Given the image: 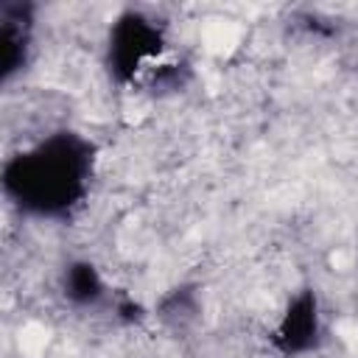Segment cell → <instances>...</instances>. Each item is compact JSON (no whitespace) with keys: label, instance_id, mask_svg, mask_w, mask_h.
Masks as SVG:
<instances>
[{"label":"cell","instance_id":"2","mask_svg":"<svg viewBox=\"0 0 358 358\" xmlns=\"http://www.w3.org/2000/svg\"><path fill=\"white\" fill-rule=\"evenodd\" d=\"M277 336L285 350H308L319 336V310L313 296H296L280 319Z\"/></svg>","mask_w":358,"mask_h":358},{"label":"cell","instance_id":"1","mask_svg":"<svg viewBox=\"0 0 358 358\" xmlns=\"http://www.w3.org/2000/svg\"><path fill=\"white\" fill-rule=\"evenodd\" d=\"M90 145L67 131L48 137L6 165V190L36 213H59L73 207L87 187Z\"/></svg>","mask_w":358,"mask_h":358}]
</instances>
